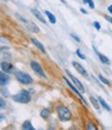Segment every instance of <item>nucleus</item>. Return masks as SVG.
I'll use <instances>...</instances> for the list:
<instances>
[{
	"instance_id": "f257e3e1",
	"label": "nucleus",
	"mask_w": 112,
	"mask_h": 130,
	"mask_svg": "<svg viewBox=\"0 0 112 130\" xmlns=\"http://www.w3.org/2000/svg\"><path fill=\"white\" fill-rule=\"evenodd\" d=\"M31 99H32V96L30 92L27 90H21L18 94L12 96V100L20 103H28L31 101Z\"/></svg>"
},
{
	"instance_id": "f03ea898",
	"label": "nucleus",
	"mask_w": 112,
	"mask_h": 130,
	"mask_svg": "<svg viewBox=\"0 0 112 130\" xmlns=\"http://www.w3.org/2000/svg\"><path fill=\"white\" fill-rule=\"evenodd\" d=\"M57 113H58V117L62 122H67L71 120V111L69 110L68 107H66L65 105H60L57 108Z\"/></svg>"
},
{
	"instance_id": "7ed1b4c3",
	"label": "nucleus",
	"mask_w": 112,
	"mask_h": 130,
	"mask_svg": "<svg viewBox=\"0 0 112 130\" xmlns=\"http://www.w3.org/2000/svg\"><path fill=\"white\" fill-rule=\"evenodd\" d=\"M15 76H17V79L21 84H24V85H31L33 83V78L31 77L30 74L26 73V72H23V71H18L15 72Z\"/></svg>"
},
{
	"instance_id": "20e7f679",
	"label": "nucleus",
	"mask_w": 112,
	"mask_h": 130,
	"mask_svg": "<svg viewBox=\"0 0 112 130\" xmlns=\"http://www.w3.org/2000/svg\"><path fill=\"white\" fill-rule=\"evenodd\" d=\"M63 78H64V80H65V82H66V84L69 86V88H70V89H71V90H72V91H73V92H74V93H75V94H76V95L79 97V98L81 99V101H82V102L85 104V106H87V102H86V100L84 99V97H83V96L80 94V91H79V90L76 88V86H75L74 84H72V83L70 82V80H69V79H68L66 76H63Z\"/></svg>"
},
{
	"instance_id": "39448f33",
	"label": "nucleus",
	"mask_w": 112,
	"mask_h": 130,
	"mask_svg": "<svg viewBox=\"0 0 112 130\" xmlns=\"http://www.w3.org/2000/svg\"><path fill=\"white\" fill-rule=\"evenodd\" d=\"M30 65H31L32 69L34 70V72H36V74H38V75H39L40 77H42V78H46V74H45L43 68L41 67V65H40L39 63H37L36 61H31Z\"/></svg>"
},
{
	"instance_id": "423d86ee",
	"label": "nucleus",
	"mask_w": 112,
	"mask_h": 130,
	"mask_svg": "<svg viewBox=\"0 0 112 130\" xmlns=\"http://www.w3.org/2000/svg\"><path fill=\"white\" fill-rule=\"evenodd\" d=\"M17 17L19 18V19H21V21H23L26 25H27V27H28V29L30 30V31H32V32H34V33H39V31H40V29L38 28V26L36 25V24H34V23H32V22H29V21H27V20H25L24 18H22V17H20V15H18L17 14Z\"/></svg>"
},
{
	"instance_id": "0eeeda50",
	"label": "nucleus",
	"mask_w": 112,
	"mask_h": 130,
	"mask_svg": "<svg viewBox=\"0 0 112 130\" xmlns=\"http://www.w3.org/2000/svg\"><path fill=\"white\" fill-rule=\"evenodd\" d=\"M66 73L69 75V77L71 78V80L73 82V84L76 86V88H77L79 91H80L81 93H84V92H85V89H84V87L82 86V84L80 83V80H79L78 78H76L74 75H72V74H71V73H70L68 70H66Z\"/></svg>"
},
{
	"instance_id": "6e6552de",
	"label": "nucleus",
	"mask_w": 112,
	"mask_h": 130,
	"mask_svg": "<svg viewBox=\"0 0 112 130\" xmlns=\"http://www.w3.org/2000/svg\"><path fill=\"white\" fill-rule=\"evenodd\" d=\"M9 82H10L9 75H8L6 72H4L3 70L0 71V86H5V85H7Z\"/></svg>"
},
{
	"instance_id": "1a4fd4ad",
	"label": "nucleus",
	"mask_w": 112,
	"mask_h": 130,
	"mask_svg": "<svg viewBox=\"0 0 112 130\" xmlns=\"http://www.w3.org/2000/svg\"><path fill=\"white\" fill-rule=\"evenodd\" d=\"M72 65L74 66V68L80 73L81 75H83V76H87V72H86V70L83 68V66H81L80 64H79L78 62H76V61H73L72 62Z\"/></svg>"
},
{
	"instance_id": "9d476101",
	"label": "nucleus",
	"mask_w": 112,
	"mask_h": 130,
	"mask_svg": "<svg viewBox=\"0 0 112 130\" xmlns=\"http://www.w3.org/2000/svg\"><path fill=\"white\" fill-rule=\"evenodd\" d=\"M1 69L6 73H11L14 71V67L8 62H2L1 63Z\"/></svg>"
},
{
	"instance_id": "9b49d317",
	"label": "nucleus",
	"mask_w": 112,
	"mask_h": 130,
	"mask_svg": "<svg viewBox=\"0 0 112 130\" xmlns=\"http://www.w3.org/2000/svg\"><path fill=\"white\" fill-rule=\"evenodd\" d=\"M31 40H32V42H33V43L35 44V46H36L37 48H39V50H40L43 54H45V53H46V50H45L44 45H43L39 40H37V39H36V38H34V37H32V39H31Z\"/></svg>"
},
{
	"instance_id": "f8f14e48",
	"label": "nucleus",
	"mask_w": 112,
	"mask_h": 130,
	"mask_svg": "<svg viewBox=\"0 0 112 130\" xmlns=\"http://www.w3.org/2000/svg\"><path fill=\"white\" fill-rule=\"evenodd\" d=\"M32 11V13H33L34 15H35V17L40 21V22H42L43 24H46V21L44 20V18H43V15H42V13L38 10V9H32L31 10Z\"/></svg>"
},
{
	"instance_id": "ddd939ff",
	"label": "nucleus",
	"mask_w": 112,
	"mask_h": 130,
	"mask_svg": "<svg viewBox=\"0 0 112 130\" xmlns=\"http://www.w3.org/2000/svg\"><path fill=\"white\" fill-rule=\"evenodd\" d=\"M96 50V48H95ZM96 52H97V55H98V57L100 58V61L103 63V64H106V65H109L110 64V61H109V59L105 56V55H103V54H101V53H99L97 50H96Z\"/></svg>"
},
{
	"instance_id": "4468645a",
	"label": "nucleus",
	"mask_w": 112,
	"mask_h": 130,
	"mask_svg": "<svg viewBox=\"0 0 112 130\" xmlns=\"http://www.w3.org/2000/svg\"><path fill=\"white\" fill-rule=\"evenodd\" d=\"M22 129H24V130H35V128L33 127V125H32V123L30 121L24 122L22 125Z\"/></svg>"
},
{
	"instance_id": "2eb2a0df",
	"label": "nucleus",
	"mask_w": 112,
	"mask_h": 130,
	"mask_svg": "<svg viewBox=\"0 0 112 130\" xmlns=\"http://www.w3.org/2000/svg\"><path fill=\"white\" fill-rule=\"evenodd\" d=\"M44 13L47 15V18H49V20H50V22H51L52 24H56V23H57V19H56V17H55V15H54L51 11L45 10V11H44Z\"/></svg>"
},
{
	"instance_id": "dca6fc26",
	"label": "nucleus",
	"mask_w": 112,
	"mask_h": 130,
	"mask_svg": "<svg viewBox=\"0 0 112 130\" xmlns=\"http://www.w3.org/2000/svg\"><path fill=\"white\" fill-rule=\"evenodd\" d=\"M89 101L92 102V104H93V106L96 108V109H100V102H99V100H97L95 98V97H93V96H91L89 97Z\"/></svg>"
},
{
	"instance_id": "f3484780",
	"label": "nucleus",
	"mask_w": 112,
	"mask_h": 130,
	"mask_svg": "<svg viewBox=\"0 0 112 130\" xmlns=\"http://www.w3.org/2000/svg\"><path fill=\"white\" fill-rule=\"evenodd\" d=\"M98 100H99L100 104H101V105H102V106H103V107H104V108H105L106 110H109V111L111 110V108H110V106L108 105V103H107V102H106V101H105V100H104V99L102 98V97H101V96H99V98H98Z\"/></svg>"
},
{
	"instance_id": "a211bd4d",
	"label": "nucleus",
	"mask_w": 112,
	"mask_h": 130,
	"mask_svg": "<svg viewBox=\"0 0 112 130\" xmlns=\"http://www.w3.org/2000/svg\"><path fill=\"white\" fill-rule=\"evenodd\" d=\"M51 115V111L47 109V108H43L41 111H40V116L43 118V119H47Z\"/></svg>"
},
{
	"instance_id": "6ab92c4d",
	"label": "nucleus",
	"mask_w": 112,
	"mask_h": 130,
	"mask_svg": "<svg viewBox=\"0 0 112 130\" xmlns=\"http://www.w3.org/2000/svg\"><path fill=\"white\" fill-rule=\"evenodd\" d=\"M99 79L101 80V82H102L103 84H105V85H108V86L110 85V82H109V80H108L106 77H104L102 74H100V75H99Z\"/></svg>"
},
{
	"instance_id": "aec40b11",
	"label": "nucleus",
	"mask_w": 112,
	"mask_h": 130,
	"mask_svg": "<svg viewBox=\"0 0 112 130\" xmlns=\"http://www.w3.org/2000/svg\"><path fill=\"white\" fill-rule=\"evenodd\" d=\"M83 3L88 4V5H89V7H91L92 9H94V8H95V3H94L93 0H83Z\"/></svg>"
},
{
	"instance_id": "412c9836",
	"label": "nucleus",
	"mask_w": 112,
	"mask_h": 130,
	"mask_svg": "<svg viewBox=\"0 0 112 130\" xmlns=\"http://www.w3.org/2000/svg\"><path fill=\"white\" fill-rule=\"evenodd\" d=\"M86 129H87V130H97L98 128H97V126H96L95 124H93V123H88L87 126H86Z\"/></svg>"
},
{
	"instance_id": "4be33fe9",
	"label": "nucleus",
	"mask_w": 112,
	"mask_h": 130,
	"mask_svg": "<svg viewBox=\"0 0 112 130\" xmlns=\"http://www.w3.org/2000/svg\"><path fill=\"white\" fill-rule=\"evenodd\" d=\"M76 55L79 57V58H80V59H82V60H85V56L81 53V51L80 50H79V48H77V50H76Z\"/></svg>"
},
{
	"instance_id": "5701e85b",
	"label": "nucleus",
	"mask_w": 112,
	"mask_h": 130,
	"mask_svg": "<svg viewBox=\"0 0 112 130\" xmlns=\"http://www.w3.org/2000/svg\"><path fill=\"white\" fill-rule=\"evenodd\" d=\"M0 91L2 92V95H3L4 97H7V96H8V92H7V90L4 88V86H0Z\"/></svg>"
},
{
	"instance_id": "b1692460",
	"label": "nucleus",
	"mask_w": 112,
	"mask_h": 130,
	"mask_svg": "<svg viewBox=\"0 0 112 130\" xmlns=\"http://www.w3.org/2000/svg\"><path fill=\"white\" fill-rule=\"evenodd\" d=\"M93 25H94V27H95L96 29H97L98 31H100V30H101V24H100L99 22L96 21V22H94V23H93Z\"/></svg>"
},
{
	"instance_id": "393cba45",
	"label": "nucleus",
	"mask_w": 112,
	"mask_h": 130,
	"mask_svg": "<svg viewBox=\"0 0 112 130\" xmlns=\"http://www.w3.org/2000/svg\"><path fill=\"white\" fill-rule=\"evenodd\" d=\"M5 100L4 99H2L1 97H0V108H4L5 107Z\"/></svg>"
},
{
	"instance_id": "a878e982",
	"label": "nucleus",
	"mask_w": 112,
	"mask_h": 130,
	"mask_svg": "<svg viewBox=\"0 0 112 130\" xmlns=\"http://www.w3.org/2000/svg\"><path fill=\"white\" fill-rule=\"evenodd\" d=\"M71 37H72L73 39H75L77 42H80V41H81V40H80V38H79V37H78L76 34H74V33H71Z\"/></svg>"
},
{
	"instance_id": "bb28decb",
	"label": "nucleus",
	"mask_w": 112,
	"mask_h": 130,
	"mask_svg": "<svg viewBox=\"0 0 112 130\" xmlns=\"http://www.w3.org/2000/svg\"><path fill=\"white\" fill-rule=\"evenodd\" d=\"M0 42H3V43H6V42H8V40H7L6 38H4L3 36H1V35H0Z\"/></svg>"
},
{
	"instance_id": "cd10ccee",
	"label": "nucleus",
	"mask_w": 112,
	"mask_h": 130,
	"mask_svg": "<svg viewBox=\"0 0 112 130\" xmlns=\"http://www.w3.org/2000/svg\"><path fill=\"white\" fill-rule=\"evenodd\" d=\"M104 18H105V19H106L108 22H110V23L112 24V18H111V17H109V15H105Z\"/></svg>"
},
{
	"instance_id": "c85d7f7f",
	"label": "nucleus",
	"mask_w": 112,
	"mask_h": 130,
	"mask_svg": "<svg viewBox=\"0 0 112 130\" xmlns=\"http://www.w3.org/2000/svg\"><path fill=\"white\" fill-rule=\"evenodd\" d=\"M80 11H81L82 13H84V14H87V13H88V11H86L84 8H80Z\"/></svg>"
},
{
	"instance_id": "c756f323",
	"label": "nucleus",
	"mask_w": 112,
	"mask_h": 130,
	"mask_svg": "<svg viewBox=\"0 0 112 130\" xmlns=\"http://www.w3.org/2000/svg\"><path fill=\"white\" fill-rule=\"evenodd\" d=\"M108 11H109V12L112 14V4H110V5L108 6Z\"/></svg>"
},
{
	"instance_id": "7c9ffc66",
	"label": "nucleus",
	"mask_w": 112,
	"mask_h": 130,
	"mask_svg": "<svg viewBox=\"0 0 112 130\" xmlns=\"http://www.w3.org/2000/svg\"><path fill=\"white\" fill-rule=\"evenodd\" d=\"M4 119V116H2V115H0V121H1V120H3Z\"/></svg>"
},
{
	"instance_id": "2f4dec72",
	"label": "nucleus",
	"mask_w": 112,
	"mask_h": 130,
	"mask_svg": "<svg viewBox=\"0 0 112 130\" xmlns=\"http://www.w3.org/2000/svg\"><path fill=\"white\" fill-rule=\"evenodd\" d=\"M61 1H62L63 3H66V1H65V0H61Z\"/></svg>"
},
{
	"instance_id": "473e14b6",
	"label": "nucleus",
	"mask_w": 112,
	"mask_h": 130,
	"mask_svg": "<svg viewBox=\"0 0 112 130\" xmlns=\"http://www.w3.org/2000/svg\"><path fill=\"white\" fill-rule=\"evenodd\" d=\"M101 1H103V0H101Z\"/></svg>"
},
{
	"instance_id": "72a5a7b5",
	"label": "nucleus",
	"mask_w": 112,
	"mask_h": 130,
	"mask_svg": "<svg viewBox=\"0 0 112 130\" xmlns=\"http://www.w3.org/2000/svg\"><path fill=\"white\" fill-rule=\"evenodd\" d=\"M36 1H37V0H36Z\"/></svg>"
},
{
	"instance_id": "f704fd0d",
	"label": "nucleus",
	"mask_w": 112,
	"mask_h": 130,
	"mask_svg": "<svg viewBox=\"0 0 112 130\" xmlns=\"http://www.w3.org/2000/svg\"><path fill=\"white\" fill-rule=\"evenodd\" d=\"M111 111H112V110H111Z\"/></svg>"
}]
</instances>
